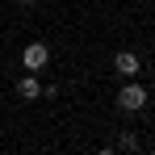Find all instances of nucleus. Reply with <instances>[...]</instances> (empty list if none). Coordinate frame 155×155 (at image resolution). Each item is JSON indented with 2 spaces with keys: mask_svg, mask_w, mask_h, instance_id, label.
I'll return each instance as SVG.
<instances>
[{
  "mask_svg": "<svg viewBox=\"0 0 155 155\" xmlns=\"http://www.w3.org/2000/svg\"><path fill=\"white\" fill-rule=\"evenodd\" d=\"M117 105H122L126 113H138V109L147 105V88H143V84H134V80H130V84H122V92H117Z\"/></svg>",
  "mask_w": 155,
  "mask_h": 155,
  "instance_id": "1",
  "label": "nucleus"
},
{
  "mask_svg": "<svg viewBox=\"0 0 155 155\" xmlns=\"http://www.w3.org/2000/svg\"><path fill=\"white\" fill-rule=\"evenodd\" d=\"M21 63H25V71H42V67L51 63V46H42V42H29L25 51H21Z\"/></svg>",
  "mask_w": 155,
  "mask_h": 155,
  "instance_id": "2",
  "label": "nucleus"
},
{
  "mask_svg": "<svg viewBox=\"0 0 155 155\" xmlns=\"http://www.w3.org/2000/svg\"><path fill=\"white\" fill-rule=\"evenodd\" d=\"M113 67H117V76H134V71H138V54L117 51V54H113Z\"/></svg>",
  "mask_w": 155,
  "mask_h": 155,
  "instance_id": "3",
  "label": "nucleus"
},
{
  "mask_svg": "<svg viewBox=\"0 0 155 155\" xmlns=\"http://www.w3.org/2000/svg\"><path fill=\"white\" fill-rule=\"evenodd\" d=\"M17 92H21V101H38L42 97V84L34 76H25V80H17Z\"/></svg>",
  "mask_w": 155,
  "mask_h": 155,
  "instance_id": "4",
  "label": "nucleus"
},
{
  "mask_svg": "<svg viewBox=\"0 0 155 155\" xmlns=\"http://www.w3.org/2000/svg\"><path fill=\"white\" fill-rule=\"evenodd\" d=\"M117 147H122V151H134V147H138V134H130V130H126V134H122V143H117Z\"/></svg>",
  "mask_w": 155,
  "mask_h": 155,
  "instance_id": "5",
  "label": "nucleus"
},
{
  "mask_svg": "<svg viewBox=\"0 0 155 155\" xmlns=\"http://www.w3.org/2000/svg\"><path fill=\"white\" fill-rule=\"evenodd\" d=\"M97 155H117V147H101V151H97Z\"/></svg>",
  "mask_w": 155,
  "mask_h": 155,
  "instance_id": "6",
  "label": "nucleus"
},
{
  "mask_svg": "<svg viewBox=\"0 0 155 155\" xmlns=\"http://www.w3.org/2000/svg\"><path fill=\"white\" fill-rule=\"evenodd\" d=\"M17 4H34V0H17Z\"/></svg>",
  "mask_w": 155,
  "mask_h": 155,
  "instance_id": "7",
  "label": "nucleus"
},
{
  "mask_svg": "<svg viewBox=\"0 0 155 155\" xmlns=\"http://www.w3.org/2000/svg\"><path fill=\"white\" fill-rule=\"evenodd\" d=\"M151 155H155V151H151Z\"/></svg>",
  "mask_w": 155,
  "mask_h": 155,
  "instance_id": "8",
  "label": "nucleus"
}]
</instances>
